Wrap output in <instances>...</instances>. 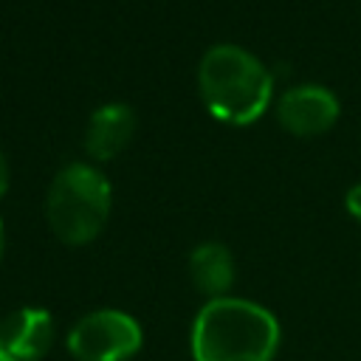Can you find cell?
Listing matches in <instances>:
<instances>
[{
	"label": "cell",
	"mask_w": 361,
	"mask_h": 361,
	"mask_svg": "<svg viewBox=\"0 0 361 361\" xmlns=\"http://www.w3.org/2000/svg\"><path fill=\"white\" fill-rule=\"evenodd\" d=\"M282 327L276 316L251 299H209L189 333L195 361H274Z\"/></svg>",
	"instance_id": "1"
},
{
	"label": "cell",
	"mask_w": 361,
	"mask_h": 361,
	"mask_svg": "<svg viewBox=\"0 0 361 361\" xmlns=\"http://www.w3.org/2000/svg\"><path fill=\"white\" fill-rule=\"evenodd\" d=\"M197 90L206 110L231 127L254 124L274 99V76L243 45H212L197 65Z\"/></svg>",
	"instance_id": "2"
},
{
	"label": "cell",
	"mask_w": 361,
	"mask_h": 361,
	"mask_svg": "<svg viewBox=\"0 0 361 361\" xmlns=\"http://www.w3.org/2000/svg\"><path fill=\"white\" fill-rule=\"evenodd\" d=\"M113 209V189L107 175L85 161L65 164L45 195V217L54 237L65 245H87L93 243Z\"/></svg>",
	"instance_id": "3"
},
{
	"label": "cell",
	"mask_w": 361,
	"mask_h": 361,
	"mask_svg": "<svg viewBox=\"0 0 361 361\" xmlns=\"http://www.w3.org/2000/svg\"><path fill=\"white\" fill-rule=\"evenodd\" d=\"M141 344V324L116 307L85 313L65 336V347L73 361H130L138 355Z\"/></svg>",
	"instance_id": "4"
},
{
	"label": "cell",
	"mask_w": 361,
	"mask_h": 361,
	"mask_svg": "<svg viewBox=\"0 0 361 361\" xmlns=\"http://www.w3.org/2000/svg\"><path fill=\"white\" fill-rule=\"evenodd\" d=\"M276 121L296 138L327 133L341 113L338 96L324 85H293L276 99Z\"/></svg>",
	"instance_id": "5"
},
{
	"label": "cell",
	"mask_w": 361,
	"mask_h": 361,
	"mask_svg": "<svg viewBox=\"0 0 361 361\" xmlns=\"http://www.w3.org/2000/svg\"><path fill=\"white\" fill-rule=\"evenodd\" d=\"M54 344V316L45 307H17L0 319V361H42Z\"/></svg>",
	"instance_id": "6"
},
{
	"label": "cell",
	"mask_w": 361,
	"mask_h": 361,
	"mask_svg": "<svg viewBox=\"0 0 361 361\" xmlns=\"http://www.w3.org/2000/svg\"><path fill=\"white\" fill-rule=\"evenodd\" d=\"M135 135V110L124 102L96 107L85 127V152L93 161H113Z\"/></svg>",
	"instance_id": "7"
},
{
	"label": "cell",
	"mask_w": 361,
	"mask_h": 361,
	"mask_svg": "<svg viewBox=\"0 0 361 361\" xmlns=\"http://www.w3.org/2000/svg\"><path fill=\"white\" fill-rule=\"evenodd\" d=\"M189 276H192V285L206 296V302L231 296L228 290L237 276L234 254L228 251V245L217 240H206L195 245L189 254Z\"/></svg>",
	"instance_id": "8"
},
{
	"label": "cell",
	"mask_w": 361,
	"mask_h": 361,
	"mask_svg": "<svg viewBox=\"0 0 361 361\" xmlns=\"http://www.w3.org/2000/svg\"><path fill=\"white\" fill-rule=\"evenodd\" d=\"M344 209H347V214H350L353 220L361 223V180L347 189V195H344Z\"/></svg>",
	"instance_id": "9"
},
{
	"label": "cell",
	"mask_w": 361,
	"mask_h": 361,
	"mask_svg": "<svg viewBox=\"0 0 361 361\" xmlns=\"http://www.w3.org/2000/svg\"><path fill=\"white\" fill-rule=\"evenodd\" d=\"M8 183H11V169H8L6 152H3V147H0V197L8 192Z\"/></svg>",
	"instance_id": "10"
},
{
	"label": "cell",
	"mask_w": 361,
	"mask_h": 361,
	"mask_svg": "<svg viewBox=\"0 0 361 361\" xmlns=\"http://www.w3.org/2000/svg\"><path fill=\"white\" fill-rule=\"evenodd\" d=\"M3 251H6V231H3V220H0V262H3Z\"/></svg>",
	"instance_id": "11"
}]
</instances>
